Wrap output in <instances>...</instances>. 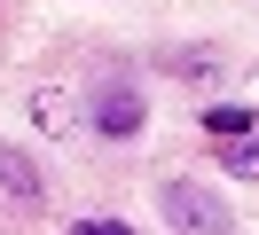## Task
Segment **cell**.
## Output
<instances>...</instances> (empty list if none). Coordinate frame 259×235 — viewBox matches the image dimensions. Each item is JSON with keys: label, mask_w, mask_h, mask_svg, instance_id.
Returning a JSON list of instances; mask_svg holds the SVG:
<instances>
[{"label": "cell", "mask_w": 259, "mask_h": 235, "mask_svg": "<svg viewBox=\"0 0 259 235\" xmlns=\"http://www.w3.org/2000/svg\"><path fill=\"white\" fill-rule=\"evenodd\" d=\"M165 227H204V235H220V227H236V212H228L212 188H196V180H165Z\"/></svg>", "instance_id": "1"}, {"label": "cell", "mask_w": 259, "mask_h": 235, "mask_svg": "<svg viewBox=\"0 0 259 235\" xmlns=\"http://www.w3.org/2000/svg\"><path fill=\"white\" fill-rule=\"evenodd\" d=\"M142 118H149V102H142L134 86H102V94H95V133L126 141V133H142Z\"/></svg>", "instance_id": "2"}, {"label": "cell", "mask_w": 259, "mask_h": 235, "mask_svg": "<svg viewBox=\"0 0 259 235\" xmlns=\"http://www.w3.org/2000/svg\"><path fill=\"white\" fill-rule=\"evenodd\" d=\"M0 188H8L16 204H39V196H48V188H39V165L24 149H0Z\"/></svg>", "instance_id": "3"}, {"label": "cell", "mask_w": 259, "mask_h": 235, "mask_svg": "<svg viewBox=\"0 0 259 235\" xmlns=\"http://www.w3.org/2000/svg\"><path fill=\"white\" fill-rule=\"evenodd\" d=\"M32 118L48 125V133H63V141H71V133H87V110L71 102V94H32Z\"/></svg>", "instance_id": "4"}, {"label": "cell", "mask_w": 259, "mask_h": 235, "mask_svg": "<svg viewBox=\"0 0 259 235\" xmlns=\"http://www.w3.org/2000/svg\"><path fill=\"white\" fill-rule=\"evenodd\" d=\"M220 165L236 172V180H259V125H243V133H228V149H220Z\"/></svg>", "instance_id": "5"}, {"label": "cell", "mask_w": 259, "mask_h": 235, "mask_svg": "<svg viewBox=\"0 0 259 235\" xmlns=\"http://www.w3.org/2000/svg\"><path fill=\"white\" fill-rule=\"evenodd\" d=\"M243 125H251V110H243V102H212V110H204V133H212V141L243 133Z\"/></svg>", "instance_id": "6"}, {"label": "cell", "mask_w": 259, "mask_h": 235, "mask_svg": "<svg viewBox=\"0 0 259 235\" xmlns=\"http://www.w3.org/2000/svg\"><path fill=\"white\" fill-rule=\"evenodd\" d=\"M165 63H173L181 78H212V71H220V55H212V47H181V55H165Z\"/></svg>", "instance_id": "7"}, {"label": "cell", "mask_w": 259, "mask_h": 235, "mask_svg": "<svg viewBox=\"0 0 259 235\" xmlns=\"http://www.w3.org/2000/svg\"><path fill=\"white\" fill-rule=\"evenodd\" d=\"M79 235H126V219H110V212H87V219H71Z\"/></svg>", "instance_id": "8"}]
</instances>
